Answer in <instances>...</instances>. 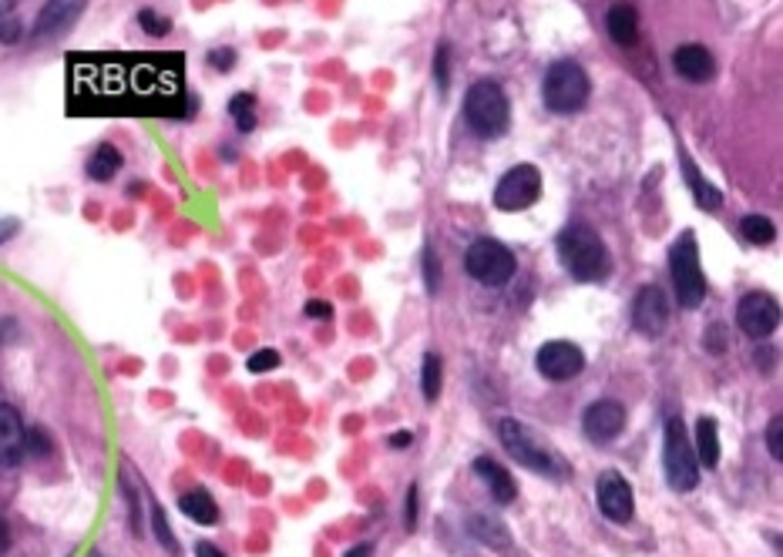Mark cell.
I'll use <instances>...</instances> for the list:
<instances>
[{"label": "cell", "mask_w": 783, "mask_h": 557, "mask_svg": "<svg viewBox=\"0 0 783 557\" xmlns=\"http://www.w3.org/2000/svg\"><path fill=\"white\" fill-rule=\"evenodd\" d=\"M558 259L576 282H602L612 269L602 236L589 226H569L558 236Z\"/></svg>", "instance_id": "obj_1"}, {"label": "cell", "mask_w": 783, "mask_h": 557, "mask_svg": "<svg viewBox=\"0 0 783 557\" xmlns=\"http://www.w3.org/2000/svg\"><path fill=\"white\" fill-rule=\"evenodd\" d=\"M465 122L478 138H501L511 125V104L501 84L478 81L465 97Z\"/></svg>", "instance_id": "obj_2"}, {"label": "cell", "mask_w": 783, "mask_h": 557, "mask_svg": "<svg viewBox=\"0 0 783 557\" xmlns=\"http://www.w3.org/2000/svg\"><path fill=\"white\" fill-rule=\"evenodd\" d=\"M662 471L665 481L677 494H690L700 484V461L693 451V440L687 436V423L680 416H673L665 423V436H662Z\"/></svg>", "instance_id": "obj_3"}, {"label": "cell", "mask_w": 783, "mask_h": 557, "mask_svg": "<svg viewBox=\"0 0 783 557\" xmlns=\"http://www.w3.org/2000/svg\"><path fill=\"white\" fill-rule=\"evenodd\" d=\"M589 91H592V81H589V74L579 61L551 64L548 74H545V84H541V97L555 115H576L579 107H586Z\"/></svg>", "instance_id": "obj_4"}, {"label": "cell", "mask_w": 783, "mask_h": 557, "mask_svg": "<svg viewBox=\"0 0 783 557\" xmlns=\"http://www.w3.org/2000/svg\"><path fill=\"white\" fill-rule=\"evenodd\" d=\"M498 436H501V447L508 451V457L518 461L521 467H528L535 474H545V477H566V464L558 461L548 447H541L538 436L521 420L505 416L498 423Z\"/></svg>", "instance_id": "obj_5"}, {"label": "cell", "mask_w": 783, "mask_h": 557, "mask_svg": "<svg viewBox=\"0 0 783 557\" xmlns=\"http://www.w3.org/2000/svg\"><path fill=\"white\" fill-rule=\"evenodd\" d=\"M669 272H673V286L680 296L683 309H700L706 299V276L700 266V246L693 233H683L673 249H669Z\"/></svg>", "instance_id": "obj_6"}, {"label": "cell", "mask_w": 783, "mask_h": 557, "mask_svg": "<svg viewBox=\"0 0 783 557\" xmlns=\"http://www.w3.org/2000/svg\"><path fill=\"white\" fill-rule=\"evenodd\" d=\"M465 269H468V276L478 279L481 286L498 289V286H508V282L515 279L518 262H515V252H511L505 243H498V239H478V243H471L468 252H465Z\"/></svg>", "instance_id": "obj_7"}, {"label": "cell", "mask_w": 783, "mask_h": 557, "mask_svg": "<svg viewBox=\"0 0 783 557\" xmlns=\"http://www.w3.org/2000/svg\"><path fill=\"white\" fill-rule=\"evenodd\" d=\"M541 195V172L535 165H515L505 172V178L495 188V208L501 212H521L531 208Z\"/></svg>", "instance_id": "obj_8"}, {"label": "cell", "mask_w": 783, "mask_h": 557, "mask_svg": "<svg viewBox=\"0 0 783 557\" xmlns=\"http://www.w3.org/2000/svg\"><path fill=\"white\" fill-rule=\"evenodd\" d=\"M535 367L545 380L551 383H566V380H576L582 370H586V353L576 347V343H566V340H555V343H545L535 357Z\"/></svg>", "instance_id": "obj_9"}, {"label": "cell", "mask_w": 783, "mask_h": 557, "mask_svg": "<svg viewBox=\"0 0 783 557\" xmlns=\"http://www.w3.org/2000/svg\"><path fill=\"white\" fill-rule=\"evenodd\" d=\"M780 322V306L770 292H746L736 306V326L750 340H766Z\"/></svg>", "instance_id": "obj_10"}, {"label": "cell", "mask_w": 783, "mask_h": 557, "mask_svg": "<svg viewBox=\"0 0 783 557\" xmlns=\"http://www.w3.org/2000/svg\"><path fill=\"white\" fill-rule=\"evenodd\" d=\"M596 504H599V510H602L612 524H629L632 514H635L632 487H629V481H626L619 471L599 474V481H596Z\"/></svg>", "instance_id": "obj_11"}, {"label": "cell", "mask_w": 783, "mask_h": 557, "mask_svg": "<svg viewBox=\"0 0 783 557\" xmlns=\"http://www.w3.org/2000/svg\"><path fill=\"white\" fill-rule=\"evenodd\" d=\"M632 326L642 337H662L669 326V299L659 286H642L632 299Z\"/></svg>", "instance_id": "obj_12"}, {"label": "cell", "mask_w": 783, "mask_h": 557, "mask_svg": "<svg viewBox=\"0 0 783 557\" xmlns=\"http://www.w3.org/2000/svg\"><path fill=\"white\" fill-rule=\"evenodd\" d=\"M582 430L596 443L616 440L626 430V406L619 400H596L582 416Z\"/></svg>", "instance_id": "obj_13"}, {"label": "cell", "mask_w": 783, "mask_h": 557, "mask_svg": "<svg viewBox=\"0 0 783 557\" xmlns=\"http://www.w3.org/2000/svg\"><path fill=\"white\" fill-rule=\"evenodd\" d=\"M28 430L11 403H0V467H18L28 454Z\"/></svg>", "instance_id": "obj_14"}, {"label": "cell", "mask_w": 783, "mask_h": 557, "mask_svg": "<svg viewBox=\"0 0 783 557\" xmlns=\"http://www.w3.org/2000/svg\"><path fill=\"white\" fill-rule=\"evenodd\" d=\"M84 11V0H48L41 8L38 21H34V34L38 38H54L64 34L68 28H74V21Z\"/></svg>", "instance_id": "obj_15"}, {"label": "cell", "mask_w": 783, "mask_h": 557, "mask_svg": "<svg viewBox=\"0 0 783 557\" xmlns=\"http://www.w3.org/2000/svg\"><path fill=\"white\" fill-rule=\"evenodd\" d=\"M673 64H677V74L693 81V84H703L716 74V61L713 54L703 48V44H683L673 51Z\"/></svg>", "instance_id": "obj_16"}, {"label": "cell", "mask_w": 783, "mask_h": 557, "mask_svg": "<svg viewBox=\"0 0 783 557\" xmlns=\"http://www.w3.org/2000/svg\"><path fill=\"white\" fill-rule=\"evenodd\" d=\"M475 474H478V481L488 487V494L495 497V504H515L518 484H515V477H511L501 464H495L491 457H478V461H475Z\"/></svg>", "instance_id": "obj_17"}, {"label": "cell", "mask_w": 783, "mask_h": 557, "mask_svg": "<svg viewBox=\"0 0 783 557\" xmlns=\"http://www.w3.org/2000/svg\"><path fill=\"white\" fill-rule=\"evenodd\" d=\"M680 165H683V175H687V182H690V188H693V195H696V205H700L703 212H720V208H723L720 188H713V185L700 175V168L693 165V158H690L687 148H680Z\"/></svg>", "instance_id": "obj_18"}, {"label": "cell", "mask_w": 783, "mask_h": 557, "mask_svg": "<svg viewBox=\"0 0 783 557\" xmlns=\"http://www.w3.org/2000/svg\"><path fill=\"white\" fill-rule=\"evenodd\" d=\"M606 28H609V38L622 48H632L639 41V14L635 8L629 4H616L606 18Z\"/></svg>", "instance_id": "obj_19"}, {"label": "cell", "mask_w": 783, "mask_h": 557, "mask_svg": "<svg viewBox=\"0 0 783 557\" xmlns=\"http://www.w3.org/2000/svg\"><path fill=\"white\" fill-rule=\"evenodd\" d=\"M179 507H182V514H185L189 520H195V524H202V527L218 524V507H215L212 494H209V491H202V487L185 491V494L179 497Z\"/></svg>", "instance_id": "obj_20"}, {"label": "cell", "mask_w": 783, "mask_h": 557, "mask_svg": "<svg viewBox=\"0 0 783 557\" xmlns=\"http://www.w3.org/2000/svg\"><path fill=\"white\" fill-rule=\"evenodd\" d=\"M696 461H700V467H716L720 464V426H716V420L713 416H700V423H696Z\"/></svg>", "instance_id": "obj_21"}, {"label": "cell", "mask_w": 783, "mask_h": 557, "mask_svg": "<svg viewBox=\"0 0 783 557\" xmlns=\"http://www.w3.org/2000/svg\"><path fill=\"white\" fill-rule=\"evenodd\" d=\"M468 530H471V537H478V540L488 544V547H498V550H508V547H511V530H508L501 520L488 517V514H475V517L468 520Z\"/></svg>", "instance_id": "obj_22"}, {"label": "cell", "mask_w": 783, "mask_h": 557, "mask_svg": "<svg viewBox=\"0 0 783 557\" xmlns=\"http://www.w3.org/2000/svg\"><path fill=\"white\" fill-rule=\"evenodd\" d=\"M122 172V152L115 145H98L94 155L88 158V175L94 182H111Z\"/></svg>", "instance_id": "obj_23"}, {"label": "cell", "mask_w": 783, "mask_h": 557, "mask_svg": "<svg viewBox=\"0 0 783 557\" xmlns=\"http://www.w3.org/2000/svg\"><path fill=\"white\" fill-rule=\"evenodd\" d=\"M440 383H444V363H440L437 353H427V357H424V367H420V390H424V400H427V403H437Z\"/></svg>", "instance_id": "obj_24"}, {"label": "cell", "mask_w": 783, "mask_h": 557, "mask_svg": "<svg viewBox=\"0 0 783 557\" xmlns=\"http://www.w3.org/2000/svg\"><path fill=\"white\" fill-rule=\"evenodd\" d=\"M740 236L750 246H766V243H773L776 229H773V221L766 215H746V218H740Z\"/></svg>", "instance_id": "obj_25"}, {"label": "cell", "mask_w": 783, "mask_h": 557, "mask_svg": "<svg viewBox=\"0 0 783 557\" xmlns=\"http://www.w3.org/2000/svg\"><path fill=\"white\" fill-rule=\"evenodd\" d=\"M230 115L236 118V128H240L243 135L253 132V128H256V97H253L250 91L236 94V97L230 101Z\"/></svg>", "instance_id": "obj_26"}, {"label": "cell", "mask_w": 783, "mask_h": 557, "mask_svg": "<svg viewBox=\"0 0 783 557\" xmlns=\"http://www.w3.org/2000/svg\"><path fill=\"white\" fill-rule=\"evenodd\" d=\"M420 269H424V286H427V296H437L440 292V262H437V252L427 246L424 256H420Z\"/></svg>", "instance_id": "obj_27"}, {"label": "cell", "mask_w": 783, "mask_h": 557, "mask_svg": "<svg viewBox=\"0 0 783 557\" xmlns=\"http://www.w3.org/2000/svg\"><path fill=\"white\" fill-rule=\"evenodd\" d=\"M152 527H155V537L162 540V547H165L169 554H179L175 534H172V527H169V517H165V510H162L159 504H152Z\"/></svg>", "instance_id": "obj_28"}, {"label": "cell", "mask_w": 783, "mask_h": 557, "mask_svg": "<svg viewBox=\"0 0 783 557\" xmlns=\"http://www.w3.org/2000/svg\"><path fill=\"white\" fill-rule=\"evenodd\" d=\"M434 78L440 84V91H447L451 84V44H440L437 54H434Z\"/></svg>", "instance_id": "obj_29"}, {"label": "cell", "mask_w": 783, "mask_h": 557, "mask_svg": "<svg viewBox=\"0 0 783 557\" xmlns=\"http://www.w3.org/2000/svg\"><path fill=\"white\" fill-rule=\"evenodd\" d=\"M139 24H142L152 38H162V34H169V31H172V21H169V18H159L152 8L139 11Z\"/></svg>", "instance_id": "obj_30"}, {"label": "cell", "mask_w": 783, "mask_h": 557, "mask_svg": "<svg viewBox=\"0 0 783 557\" xmlns=\"http://www.w3.org/2000/svg\"><path fill=\"white\" fill-rule=\"evenodd\" d=\"M283 360H279V353L276 350H260V353H253L250 360H246V370L250 373H270V370H276Z\"/></svg>", "instance_id": "obj_31"}, {"label": "cell", "mask_w": 783, "mask_h": 557, "mask_svg": "<svg viewBox=\"0 0 783 557\" xmlns=\"http://www.w3.org/2000/svg\"><path fill=\"white\" fill-rule=\"evenodd\" d=\"M766 451L773 461H783V420L780 416H773L766 426Z\"/></svg>", "instance_id": "obj_32"}, {"label": "cell", "mask_w": 783, "mask_h": 557, "mask_svg": "<svg viewBox=\"0 0 783 557\" xmlns=\"http://www.w3.org/2000/svg\"><path fill=\"white\" fill-rule=\"evenodd\" d=\"M703 347L710 353H723L726 350V326H706V337H703Z\"/></svg>", "instance_id": "obj_33"}, {"label": "cell", "mask_w": 783, "mask_h": 557, "mask_svg": "<svg viewBox=\"0 0 783 557\" xmlns=\"http://www.w3.org/2000/svg\"><path fill=\"white\" fill-rule=\"evenodd\" d=\"M404 530H417V484L407 487V497H404Z\"/></svg>", "instance_id": "obj_34"}, {"label": "cell", "mask_w": 783, "mask_h": 557, "mask_svg": "<svg viewBox=\"0 0 783 557\" xmlns=\"http://www.w3.org/2000/svg\"><path fill=\"white\" fill-rule=\"evenodd\" d=\"M209 64L215 71H233L236 68V51L233 48H215V51H209Z\"/></svg>", "instance_id": "obj_35"}, {"label": "cell", "mask_w": 783, "mask_h": 557, "mask_svg": "<svg viewBox=\"0 0 783 557\" xmlns=\"http://www.w3.org/2000/svg\"><path fill=\"white\" fill-rule=\"evenodd\" d=\"M24 447L31 451V454H38V457H44V454H51V440H48V433L44 430H31L28 433V443H24Z\"/></svg>", "instance_id": "obj_36"}, {"label": "cell", "mask_w": 783, "mask_h": 557, "mask_svg": "<svg viewBox=\"0 0 783 557\" xmlns=\"http://www.w3.org/2000/svg\"><path fill=\"white\" fill-rule=\"evenodd\" d=\"M0 41L18 44L21 41V21L18 18H0Z\"/></svg>", "instance_id": "obj_37"}, {"label": "cell", "mask_w": 783, "mask_h": 557, "mask_svg": "<svg viewBox=\"0 0 783 557\" xmlns=\"http://www.w3.org/2000/svg\"><path fill=\"white\" fill-rule=\"evenodd\" d=\"M303 312H306L309 319H333V306L323 302V299H309V302L303 306Z\"/></svg>", "instance_id": "obj_38"}, {"label": "cell", "mask_w": 783, "mask_h": 557, "mask_svg": "<svg viewBox=\"0 0 783 557\" xmlns=\"http://www.w3.org/2000/svg\"><path fill=\"white\" fill-rule=\"evenodd\" d=\"M18 236V218H0V246Z\"/></svg>", "instance_id": "obj_39"}, {"label": "cell", "mask_w": 783, "mask_h": 557, "mask_svg": "<svg viewBox=\"0 0 783 557\" xmlns=\"http://www.w3.org/2000/svg\"><path fill=\"white\" fill-rule=\"evenodd\" d=\"M195 557H226V554H222L215 544H209V540H199L195 544Z\"/></svg>", "instance_id": "obj_40"}, {"label": "cell", "mask_w": 783, "mask_h": 557, "mask_svg": "<svg viewBox=\"0 0 783 557\" xmlns=\"http://www.w3.org/2000/svg\"><path fill=\"white\" fill-rule=\"evenodd\" d=\"M410 440H414V433L400 430V433H394V436H390V447H394V451H404V447H410Z\"/></svg>", "instance_id": "obj_41"}, {"label": "cell", "mask_w": 783, "mask_h": 557, "mask_svg": "<svg viewBox=\"0 0 783 557\" xmlns=\"http://www.w3.org/2000/svg\"><path fill=\"white\" fill-rule=\"evenodd\" d=\"M11 547V527H8V520L0 517V554H4Z\"/></svg>", "instance_id": "obj_42"}, {"label": "cell", "mask_w": 783, "mask_h": 557, "mask_svg": "<svg viewBox=\"0 0 783 557\" xmlns=\"http://www.w3.org/2000/svg\"><path fill=\"white\" fill-rule=\"evenodd\" d=\"M374 554V544H357V547H350L344 557H370Z\"/></svg>", "instance_id": "obj_43"}, {"label": "cell", "mask_w": 783, "mask_h": 557, "mask_svg": "<svg viewBox=\"0 0 783 557\" xmlns=\"http://www.w3.org/2000/svg\"><path fill=\"white\" fill-rule=\"evenodd\" d=\"M770 360H773V353H756V367L760 370H770Z\"/></svg>", "instance_id": "obj_44"}, {"label": "cell", "mask_w": 783, "mask_h": 557, "mask_svg": "<svg viewBox=\"0 0 783 557\" xmlns=\"http://www.w3.org/2000/svg\"><path fill=\"white\" fill-rule=\"evenodd\" d=\"M88 557H101V554H98V550H94V554H88Z\"/></svg>", "instance_id": "obj_45"}]
</instances>
